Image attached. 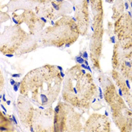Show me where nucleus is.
<instances>
[{"label":"nucleus","mask_w":132,"mask_h":132,"mask_svg":"<svg viewBox=\"0 0 132 132\" xmlns=\"http://www.w3.org/2000/svg\"><path fill=\"white\" fill-rule=\"evenodd\" d=\"M62 81L56 66L45 65L26 75L20 83V94L42 106H50L60 93Z\"/></svg>","instance_id":"f257e3e1"},{"label":"nucleus","mask_w":132,"mask_h":132,"mask_svg":"<svg viewBox=\"0 0 132 132\" xmlns=\"http://www.w3.org/2000/svg\"><path fill=\"white\" fill-rule=\"evenodd\" d=\"M63 99L80 110H88L97 97V88L92 75L76 65L67 72Z\"/></svg>","instance_id":"f03ea898"},{"label":"nucleus","mask_w":132,"mask_h":132,"mask_svg":"<svg viewBox=\"0 0 132 132\" xmlns=\"http://www.w3.org/2000/svg\"><path fill=\"white\" fill-rule=\"evenodd\" d=\"M98 80L103 89V97L110 109L115 125L121 131H131L132 110L117 91L112 79L101 72Z\"/></svg>","instance_id":"7ed1b4c3"},{"label":"nucleus","mask_w":132,"mask_h":132,"mask_svg":"<svg viewBox=\"0 0 132 132\" xmlns=\"http://www.w3.org/2000/svg\"><path fill=\"white\" fill-rule=\"evenodd\" d=\"M92 8L94 14V23L92 24V29L93 31V36L91 42V59H92L93 68L94 70L101 72L100 60L101 57L102 46H103V3L101 0H91Z\"/></svg>","instance_id":"20e7f679"},{"label":"nucleus","mask_w":132,"mask_h":132,"mask_svg":"<svg viewBox=\"0 0 132 132\" xmlns=\"http://www.w3.org/2000/svg\"><path fill=\"white\" fill-rule=\"evenodd\" d=\"M81 117L71 106L60 102L54 109V131H83Z\"/></svg>","instance_id":"39448f33"},{"label":"nucleus","mask_w":132,"mask_h":132,"mask_svg":"<svg viewBox=\"0 0 132 132\" xmlns=\"http://www.w3.org/2000/svg\"><path fill=\"white\" fill-rule=\"evenodd\" d=\"M116 43L132 61V18L131 12L124 13L114 23Z\"/></svg>","instance_id":"423d86ee"},{"label":"nucleus","mask_w":132,"mask_h":132,"mask_svg":"<svg viewBox=\"0 0 132 132\" xmlns=\"http://www.w3.org/2000/svg\"><path fill=\"white\" fill-rule=\"evenodd\" d=\"M112 65V69L118 70L125 78L132 97V61H128L126 59L125 52L116 42L113 46Z\"/></svg>","instance_id":"0eeeda50"},{"label":"nucleus","mask_w":132,"mask_h":132,"mask_svg":"<svg viewBox=\"0 0 132 132\" xmlns=\"http://www.w3.org/2000/svg\"><path fill=\"white\" fill-rule=\"evenodd\" d=\"M30 127L35 131H54V110L51 107L42 111L34 109Z\"/></svg>","instance_id":"6e6552de"},{"label":"nucleus","mask_w":132,"mask_h":132,"mask_svg":"<svg viewBox=\"0 0 132 132\" xmlns=\"http://www.w3.org/2000/svg\"><path fill=\"white\" fill-rule=\"evenodd\" d=\"M83 131H110V121L106 116L98 113L92 114L85 125Z\"/></svg>","instance_id":"1a4fd4ad"},{"label":"nucleus","mask_w":132,"mask_h":132,"mask_svg":"<svg viewBox=\"0 0 132 132\" xmlns=\"http://www.w3.org/2000/svg\"><path fill=\"white\" fill-rule=\"evenodd\" d=\"M18 106L21 123L25 125L26 128L29 126L30 127L34 111V109L32 108L30 102L27 100V97H26L25 96L23 97V95H20L18 101Z\"/></svg>","instance_id":"9d476101"},{"label":"nucleus","mask_w":132,"mask_h":132,"mask_svg":"<svg viewBox=\"0 0 132 132\" xmlns=\"http://www.w3.org/2000/svg\"><path fill=\"white\" fill-rule=\"evenodd\" d=\"M125 4L123 0H116L114 2L112 11H113V15L112 17V19L113 20H116L119 19L122 14L125 13Z\"/></svg>","instance_id":"9b49d317"},{"label":"nucleus","mask_w":132,"mask_h":132,"mask_svg":"<svg viewBox=\"0 0 132 132\" xmlns=\"http://www.w3.org/2000/svg\"><path fill=\"white\" fill-rule=\"evenodd\" d=\"M76 61H77L79 63H81V64L84 63V62H85V60H84L83 58H81V57H76Z\"/></svg>","instance_id":"f8f14e48"},{"label":"nucleus","mask_w":132,"mask_h":132,"mask_svg":"<svg viewBox=\"0 0 132 132\" xmlns=\"http://www.w3.org/2000/svg\"><path fill=\"white\" fill-rule=\"evenodd\" d=\"M39 19H40L41 20H42V22H44L45 23H46L48 22V20H46V19H45V18H43V17H40Z\"/></svg>","instance_id":"ddd939ff"},{"label":"nucleus","mask_w":132,"mask_h":132,"mask_svg":"<svg viewBox=\"0 0 132 132\" xmlns=\"http://www.w3.org/2000/svg\"><path fill=\"white\" fill-rule=\"evenodd\" d=\"M14 86V90L15 91V92H18V86L16 85V83H15V85H13Z\"/></svg>","instance_id":"4468645a"},{"label":"nucleus","mask_w":132,"mask_h":132,"mask_svg":"<svg viewBox=\"0 0 132 132\" xmlns=\"http://www.w3.org/2000/svg\"><path fill=\"white\" fill-rule=\"evenodd\" d=\"M20 74H13L12 77H20Z\"/></svg>","instance_id":"2eb2a0df"},{"label":"nucleus","mask_w":132,"mask_h":132,"mask_svg":"<svg viewBox=\"0 0 132 132\" xmlns=\"http://www.w3.org/2000/svg\"><path fill=\"white\" fill-rule=\"evenodd\" d=\"M10 82L12 85H14V84H15V81H14V79H11L10 80Z\"/></svg>","instance_id":"dca6fc26"},{"label":"nucleus","mask_w":132,"mask_h":132,"mask_svg":"<svg viewBox=\"0 0 132 132\" xmlns=\"http://www.w3.org/2000/svg\"><path fill=\"white\" fill-rule=\"evenodd\" d=\"M60 73H61V76H62V77H63H63H64V76H66V74H64V73H63V71H60Z\"/></svg>","instance_id":"f3484780"},{"label":"nucleus","mask_w":132,"mask_h":132,"mask_svg":"<svg viewBox=\"0 0 132 132\" xmlns=\"http://www.w3.org/2000/svg\"><path fill=\"white\" fill-rule=\"evenodd\" d=\"M12 118H13V121H14V122L15 123H16V124H17L18 122H17V120H16V119H15V117H14V115L12 116Z\"/></svg>","instance_id":"a211bd4d"},{"label":"nucleus","mask_w":132,"mask_h":132,"mask_svg":"<svg viewBox=\"0 0 132 132\" xmlns=\"http://www.w3.org/2000/svg\"><path fill=\"white\" fill-rule=\"evenodd\" d=\"M106 2H109V3H113L114 2V0H106Z\"/></svg>","instance_id":"6ab92c4d"},{"label":"nucleus","mask_w":132,"mask_h":132,"mask_svg":"<svg viewBox=\"0 0 132 132\" xmlns=\"http://www.w3.org/2000/svg\"><path fill=\"white\" fill-rule=\"evenodd\" d=\"M83 57H85V58H87V57H88V55H87V53H86V52H84V54H83Z\"/></svg>","instance_id":"aec40b11"},{"label":"nucleus","mask_w":132,"mask_h":132,"mask_svg":"<svg viewBox=\"0 0 132 132\" xmlns=\"http://www.w3.org/2000/svg\"><path fill=\"white\" fill-rule=\"evenodd\" d=\"M5 56H7V57H11L14 56V54H5Z\"/></svg>","instance_id":"412c9836"},{"label":"nucleus","mask_w":132,"mask_h":132,"mask_svg":"<svg viewBox=\"0 0 132 132\" xmlns=\"http://www.w3.org/2000/svg\"><path fill=\"white\" fill-rule=\"evenodd\" d=\"M57 69H58L59 70L63 71V69H62V67H60V66H57Z\"/></svg>","instance_id":"4be33fe9"},{"label":"nucleus","mask_w":132,"mask_h":132,"mask_svg":"<svg viewBox=\"0 0 132 132\" xmlns=\"http://www.w3.org/2000/svg\"><path fill=\"white\" fill-rule=\"evenodd\" d=\"M62 2H63V0H57V1H56L57 3H61Z\"/></svg>","instance_id":"5701e85b"},{"label":"nucleus","mask_w":132,"mask_h":132,"mask_svg":"<svg viewBox=\"0 0 132 132\" xmlns=\"http://www.w3.org/2000/svg\"><path fill=\"white\" fill-rule=\"evenodd\" d=\"M5 95H4V96H3V101H6V99H5Z\"/></svg>","instance_id":"b1692460"}]
</instances>
